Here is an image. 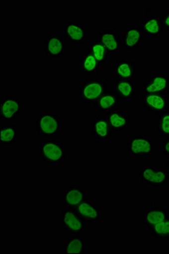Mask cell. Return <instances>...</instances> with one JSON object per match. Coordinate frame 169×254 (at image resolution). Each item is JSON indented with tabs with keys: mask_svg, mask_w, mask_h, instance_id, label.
<instances>
[{
	"mask_svg": "<svg viewBox=\"0 0 169 254\" xmlns=\"http://www.w3.org/2000/svg\"><path fill=\"white\" fill-rule=\"evenodd\" d=\"M34 127L38 136L44 139L55 138L62 134V117L51 111H44L35 116Z\"/></svg>",
	"mask_w": 169,
	"mask_h": 254,
	"instance_id": "obj_1",
	"label": "cell"
},
{
	"mask_svg": "<svg viewBox=\"0 0 169 254\" xmlns=\"http://www.w3.org/2000/svg\"><path fill=\"white\" fill-rule=\"evenodd\" d=\"M39 151L40 161L51 167L62 165L68 156L66 146L55 139H44L40 143Z\"/></svg>",
	"mask_w": 169,
	"mask_h": 254,
	"instance_id": "obj_2",
	"label": "cell"
},
{
	"mask_svg": "<svg viewBox=\"0 0 169 254\" xmlns=\"http://www.w3.org/2000/svg\"><path fill=\"white\" fill-rule=\"evenodd\" d=\"M127 152L134 159L153 157L157 154V144L150 136L133 134L128 136Z\"/></svg>",
	"mask_w": 169,
	"mask_h": 254,
	"instance_id": "obj_3",
	"label": "cell"
},
{
	"mask_svg": "<svg viewBox=\"0 0 169 254\" xmlns=\"http://www.w3.org/2000/svg\"><path fill=\"white\" fill-rule=\"evenodd\" d=\"M108 91H110V88L106 81L93 76L84 80L80 85L79 98L82 104H93Z\"/></svg>",
	"mask_w": 169,
	"mask_h": 254,
	"instance_id": "obj_4",
	"label": "cell"
},
{
	"mask_svg": "<svg viewBox=\"0 0 169 254\" xmlns=\"http://www.w3.org/2000/svg\"><path fill=\"white\" fill-rule=\"evenodd\" d=\"M139 176L142 183L148 187L160 188L169 185V177L164 168L156 163H149L142 165L140 169Z\"/></svg>",
	"mask_w": 169,
	"mask_h": 254,
	"instance_id": "obj_5",
	"label": "cell"
},
{
	"mask_svg": "<svg viewBox=\"0 0 169 254\" xmlns=\"http://www.w3.org/2000/svg\"><path fill=\"white\" fill-rule=\"evenodd\" d=\"M23 104L20 96L5 94L0 98V120L3 123L11 124L21 115Z\"/></svg>",
	"mask_w": 169,
	"mask_h": 254,
	"instance_id": "obj_6",
	"label": "cell"
},
{
	"mask_svg": "<svg viewBox=\"0 0 169 254\" xmlns=\"http://www.w3.org/2000/svg\"><path fill=\"white\" fill-rule=\"evenodd\" d=\"M60 225L62 230L69 235H83L87 229V223L83 220L75 209L64 208L60 215Z\"/></svg>",
	"mask_w": 169,
	"mask_h": 254,
	"instance_id": "obj_7",
	"label": "cell"
},
{
	"mask_svg": "<svg viewBox=\"0 0 169 254\" xmlns=\"http://www.w3.org/2000/svg\"><path fill=\"white\" fill-rule=\"evenodd\" d=\"M140 100L144 110L152 116H158L169 110V98L166 93H142Z\"/></svg>",
	"mask_w": 169,
	"mask_h": 254,
	"instance_id": "obj_8",
	"label": "cell"
},
{
	"mask_svg": "<svg viewBox=\"0 0 169 254\" xmlns=\"http://www.w3.org/2000/svg\"><path fill=\"white\" fill-rule=\"evenodd\" d=\"M62 36L72 44H84L88 38V28L79 20L67 21L62 26Z\"/></svg>",
	"mask_w": 169,
	"mask_h": 254,
	"instance_id": "obj_9",
	"label": "cell"
},
{
	"mask_svg": "<svg viewBox=\"0 0 169 254\" xmlns=\"http://www.w3.org/2000/svg\"><path fill=\"white\" fill-rule=\"evenodd\" d=\"M44 55L50 60L64 57L68 53L67 42L61 34H50L43 44Z\"/></svg>",
	"mask_w": 169,
	"mask_h": 254,
	"instance_id": "obj_10",
	"label": "cell"
},
{
	"mask_svg": "<svg viewBox=\"0 0 169 254\" xmlns=\"http://www.w3.org/2000/svg\"><path fill=\"white\" fill-rule=\"evenodd\" d=\"M87 190L79 183L67 186L62 192V203L65 208L75 209L87 199Z\"/></svg>",
	"mask_w": 169,
	"mask_h": 254,
	"instance_id": "obj_11",
	"label": "cell"
},
{
	"mask_svg": "<svg viewBox=\"0 0 169 254\" xmlns=\"http://www.w3.org/2000/svg\"><path fill=\"white\" fill-rule=\"evenodd\" d=\"M115 80L118 81H136L139 69L135 61L128 59H120L112 68Z\"/></svg>",
	"mask_w": 169,
	"mask_h": 254,
	"instance_id": "obj_12",
	"label": "cell"
},
{
	"mask_svg": "<svg viewBox=\"0 0 169 254\" xmlns=\"http://www.w3.org/2000/svg\"><path fill=\"white\" fill-rule=\"evenodd\" d=\"M121 38L123 49L132 51L138 50L143 47L145 35L140 26H128L123 28Z\"/></svg>",
	"mask_w": 169,
	"mask_h": 254,
	"instance_id": "obj_13",
	"label": "cell"
},
{
	"mask_svg": "<svg viewBox=\"0 0 169 254\" xmlns=\"http://www.w3.org/2000/svg\"><path fill=\"white\" fill-rule=\"evenodd\" d=\"M169 88V75L152 73L142 84V93H166Z\"/></svg>",
	"mask_w": 169,
	"mask_h": 254,
	"instance_id": "obj_14",
	"label": "cell"
},
{
	"mask_svg": "<svg viewBox=\"0 0 169 254\" xmlns=\"http://www.w3.org/2000/svg\"><path fill=\"white\" fill-rule=\"evenodd\" d=\"M91 132L93 139L98 142H107L113 136L110 122L105 116H97L93 119Z\"/></svg>",
	"mask_w": 169,
	"mask_h": 254,
	"instance_id": "obj_15",
	"label": "cell"
},
{
	"mask_svg": "<svg viewBox=\"0 0 169 254\" xmlns=\"http://www.w3.org/2000/svg\"><path fill=\"white\" fill-rule=\"evenodd\" d=\"M79 216L87 224H100L102 223V212L99 206L92 200H85L75 208Z\"/></svg>",
	"mask_w": 169,
	"mask_h": 254,
	"instance_id": "obj_16",
	"label": "cell"
},
{
	"mask_svg": "<svg viewBox=\"0 0 169 254\" xmlns=\"http://www.w3.org/2000/svg\"><path fill=\"white\" fill-rule=\"evenodd\" d=\"M112 91L120 101H134L137 96V84L135 81H118L112 83Z\"/></svg>",
	"mask_w": 169,
	"mask_h": 254,
	"instance_id": "obj_17",
	"label": "cell"
},
{
	"mask_svg": "<svg viewBox=\"0 0 169 254\" xmlns=\"http://www.w3.org/2000/svg\"><path fill=\"white\" fill-rule=\"evenodd\" d=\"M169 216V211L164 206L153 205L142 212V224L147 230L164 221Z\"/></svg>",
	"mask_w": 169,
	"mask_h": 254,
	"instance_id": "obj_18",
	"label": "cell"
},
{
	"mask_svg": "<svg viewBox=\"0 0 169 254\" xmlns=\"http://www.w3.org/2000/svg\"><path fill=\"white\" fill-rule=\"evenodd\" d=\"M97 39L104 44L111 55H120L123 52L122 38L119 33L111 29H105L99 32Z\"/></svg>",
	"mask_w": 169,
	"mask_h": 254,
	"instance_id": "obj_19",
	"label": "cell"
},
{
	"mask_svg": "<svg viewBox=\"0 0 169 254\" xmlns=\"http://www.w3.org/2000/svg\"><path fill=\"white\" fill-rule=\"evenodd\" d=\"M145 37L157 38L162 37L164 33V25L161 20V16L157 14L150 15L144 19L140 23Z\"/></svg>",
	"mask_w": 169,
	"mask_h": 254,
	"instance_id": "obj_20",
	"label": "cell"
},
{
	"mask_svg": "<svg viewBox=\"0 0 169 254\" xmlns=\"http://www.w3.org/2000/svg\"><path fill=\"white\" fill-rule=\"evenodd\" d=\"M105 116L107 117L114 133H122L129 130L131 120L130 116L124 110L117 109L108 113Z\"/></svg>",
	"mask_w": 169,
	"mask_h": 254,
	"instance_id": "obj_21",
	"label": "cell"
},
{
	"mask_svg": "<svg viewBox=\"0 0 169 254\" xmlns=\"http://www.w3.org/2000/svg\"><path fill=\"white\" fill-rule=\"evenodd\" d=\"M88 249L87 241L82 235L70 236L65 241L62 248L63 254H86Z\"/></svg>",
	"mask_w": 169,
	"mask_h": 254,
	"instance_id": "obj_22",
	"label": "cell"
},
{
	"mask_svg": "<svg viewBox=\"0 0 169 254\" xmlns=\"http://www.w3.org/2000/svg\"><path fill=\"white\" fill-rule=\"evenodd\" d=\"M119 104V98H117L113 91L110 90L93 104V107L97 111L106 115L108 113L117 110Z\"/></svg>",
	"mask_w": 169,
	"mask_h": 254,
	"instance_id": "obj_23",
	"label": "cell"
},
{
	"mask_svg": "<svg viewBox=\"0 0 169 254\" xmlns=\"http://www.w3.org/2000/svg\"><path fill=\"white\" fill-rule=\"evenodd\" d=\"M21 135V130L15 125L1 123L0 124V143L3 146H9L15 143Z\"/></svg>",
	"mask_w": 169,
	"mask_h": 254,
	"instance_id": "obj_24",
	"label": "cell"
},
{
	"mask_svg": "<svg viewBox=\"0 0 169 254\" xmlns=\"http://www.w3.org/2000/svg\"><path fill=\"white\" fill-rule=\"evenodd\" d=\"M87 52L90 53L94 58L96 59L98 62L102 66L103 64L107 63L111 58V53L106 49L104 44H101L98 39L91 41L87 44Z\"/></svg>",
	"mask_w": 169,
	"mask_h": 254,
	"instance_id": "obj_25",
	"label": "cell"
},
{
	"mask_svg": "<svg viewBox=\"0 0 169 254\" xmlns=\"http://www.w3.org/2000/svg\"><path fill=\"white\" fill-rule=\"evenodd\" d=\"M100 67H101L100 64L98 62L96 59L93 57V55H91L90 53L86 51L83 54L79 61V69L82 74L93 76L96 75Z\"/></svg>",
	"mask_w": 169,
	"mask_h": 254,
	"instance_id": "obj_26",
	"label": "cell"
},
{
	"mask_svg": "<svg viewBox=\"0 0 169 254\" xmlns=\"http://www.w3.org/2000/svg\"><path fill=\"white\" fill-rule=\"evenodd\" d=\"M150 236L161 242L169 241V216L158 225H154L152 228L148 229Z\"/></svg>",
	"mask_w": 169,
	"mask_h": 254,
	"instance_id": "obj_27",
	"label": "cell"
},
{
	"mask_svg": "<svg viewBox=\"0 0 169 254\" xmlns=\"http://www.w3.org/2000/svg\"><path fill=\"white\" fill-rule=\"evenodd\" d=\"M154 125L158 136L163 138L169 136V110L158 115Z\"/></svg>",
	"mask_w": 169,
	"mask_h": 254,
	"instance_id": "obj_28",
	"label": "cell"
},
{
	"mask_svg": "<svg viewBox=\"0 0 169 254\" xmlns=\"http://www.w3.org/2000/svg\"><path fill=\"white\" fill-rule=\"evenodd\" d=\"M161 152L164 156L169 157V136L164 138V141L161 144Z\"/></svg>",
	"mask_w": 169,
	"mask_h": 254,
	"instance_id": "obj_29",
	"label": "cell"
},
{
	"mask_svg": "<svg viewBox=\"0 0 169 254\" xmlns=\"http://www.w3.org/2000/svg\"><path fill=\"white\" fill-rule=\"evenodd\" d=\"M160 16L161 20L163 21V25H164V31L169 32V9L168 11L161 14Z\"/></svg>",
	"mask_w": 169,
	"mask_h": 254,
	"instance_id": "obj_30",
	"label": "cell"
},
{
	"mask_svg": "<svg viewBox=\"0 0 169 254\" xmlns=\"http://www.w3.org/2000/svg\"><path fill=\"white\" fill-rule=\"evenodd\" d=\"M164 169L165 172H166L167 176L169 177V160L164 164Z\"/></svg>",
	"mask_w": 169,
	"mask_h": 254,
	"instance_id": "obj_31",
	"label": "cell"
},
{
	"mask_svg": "<svg viewBox=\"0 0 169 254\" xmlns=\"http://www.w3.org/2000/svg\"><path fill=\"white\" fill-rule=\"evenodd\" d=\"M166 94H167V96H168V98H169V90H168V91H167Z\"/></svg>",
	"mask_w": 169,
	"mask_h": 254,
	"instance_id": "obj_32",
	"label": "cell"
}]
</instances>
